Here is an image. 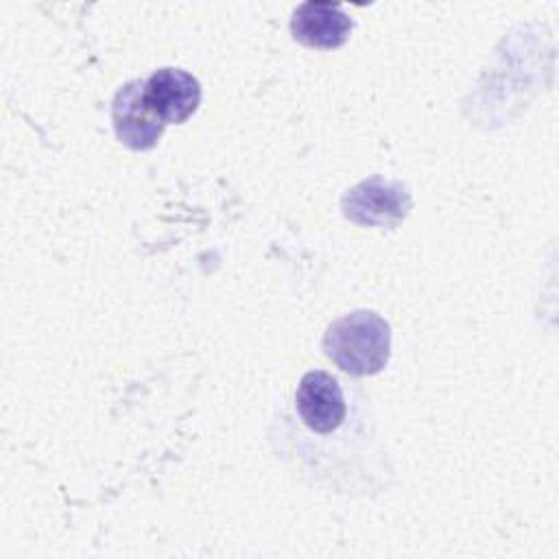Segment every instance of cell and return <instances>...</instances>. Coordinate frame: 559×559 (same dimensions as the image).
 I'll list each match as a JSON object with an SVG mask.
<instances>
[{"mask_svg":"<svg viewBox=\"0 0 559 559\" xmlns=\"http://www.w3.org/2000/svg\"><path fill=\"white\" fill-rule=\"evenodd\" d=\"M323 352L349 376L378 373L389 362L391 328L380 314L356 310L325 330Z\"/></svg>","mask_w":559,"mask_h":559,"instance_id":"obj_1","label":"cell"},{"mask_svg":"<svg viewBox=\"0 0 559 559\" xmlns=\"http://www.w3.org/2000/svg\"><path fill=\"white\" fill-rule=\"evenodd\" d=\"M341 205L356 225L395 227L411 210V194L400 181H384L376 175L347 190Z\"/></svg>","mask_w":559,"mask_h":559,"instance_id":"obj_2","label":"cell"},{"mask_svg":"<svg viewBox=\"0 0 559 559\" xmlns=\"http://www.w3.org/2000/svg\"><path fill=\"white\" fill-rule=\"evenodd\" d=\"M111 120L118 140L135 151L151 148L164 131L162 118L144 96V81H131L116 94Z\"/></svg>","mask_w":559,"mask_h":559,"instance_id":"obj_3","label":"cell"},{"mask_svg":"<svg viewBox=\"0 0 559 559\" xmlns=\"http://www.w3.org/2000/svg\"><path fill=\"white\" fill-rule=\"evenodd\" d=\"M144 96L164 124H179L199 107L201 85L183 70L162 68L144 81Z\"/></svg>","mask_w":559,"mask_h":559,"instance_id":"obj_4","label":"cell"},{"mask_svg":"<svg viewBox=\"0 0 559 559\" xmlns=\"http://www.w3.org/2000/svg\"><path fill=\"white\" fill-rule=\"evenodd\" d=\"M295 404L301 421L314 432H332L345 419L341 384L325 371H308L299 380Z\"/></svg>","mask_w":559,"mask_h":559,"instance_id":"obj_5","label":"cell"},{"mask_svg":"<svg viewBox=\"0 0 559 559\" xmlns=\"http://www.w3.org/2000/svg\"><path fill=\"white\" fill-rule=\"evenodd\" d=\"M290 33L310 48H338L352 33V17L332 2H304L293 13Z\"/></svg>","mask_w":559,"mask_h":559,"instance_id":"obj_6","label":"cell"}]
</instances>
